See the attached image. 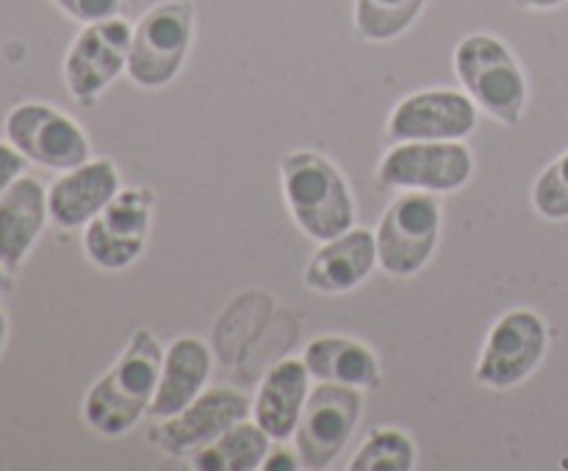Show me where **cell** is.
Segmentation results:
<instances>
[{"mask_svg":"<svg viewBox=\"0 0 568 471\" xmlns=\"http://www.w3.org/2000/svg\"><path fill=\"white\" fill-rule=\"evenodd\" d=\"M164 352L155 336L139 327L116 364L89 388L83 399V419L94 432L109 438L125 436L150 410L159 386Z\"/></svg>","mask_w":568,"mask_h":471,"instance_id":"1","label":"cell"},{"mask_svg":"<svg viewBox=\"0 0 568 471\" xmlns=\"http://www.w3.org/2000/svg\"><path fill=\"white\" fill-rule=\"evenodd\" d=\"M281 183L288 211L305 236L331 242L353 227V194L327 155L316 150H294L281 161Z\"/></svg>","mask_w":568,"mask_h":471,"instance_id":"2","label":"cell"},{"mask_svg":"<svg viewBox=\"0 0 568 471\" xmlns=\"http://www.w3.org/2000/svg\"><path fill=\"white\" fill-rule=\"evenodd\" d=\"M455 72L477 109L516 125L527 105V78L505 42L488 33L466 37L455 50Z\"/></svg>","mask_w":568,"mask_h":471,"instance_id":"3","label":"cell"},{"mask_svg":"<svg viewBox=\"0 0 568 471\" xmlns=\"http://www.w3.org/2000/svg\"><path fill=\"white\" fill-rule=\"evenodd\" d=\"M442 236V205L430 192H405L383 211L375 231L377 266L392 277L425 269Z\"/></svg>","mask_w":568,"mask_h":471,"instance_id":"4","label":"cell"},{"mask_svg":"<svg viewBox=\"0 0 568 471\" xmlns=\"http://www.w3.org/2000/svg\"><path fill=\"white\" fill-rule=\"evenodd\" d=\"M194 9L189 0H170L139 20L128 53V75L142 89H161L178 78L192 42Z\"/></svg>","mask_w":568,"mask_h":471,"instance_id":"5","label":"cell"},{"mask_svg":"<svg viewBox=\"0 0 568 471\" xmlns=\"http://www.w3.org/2000/svg\"><path fill=\"white\" fill-rule=\"evenodd\" d=\"M364 399L358 388L320 382L305 399L303 416L294 430V449L305 469H327L353 438L361 421Z\"/></svg>","mask_w":568,"mask_h":471,"instance_id":"6","label":"cell"},{"mask_svg":"<svg viewBox=\"0 0 568 471\" xmlns=\"http://www.w3.org/2000/svg\"><path fill=\"white\" fill-rule=\"evenodd\" d=\"M547 321L536 310L516 308L494 321L483 341L475 380L486 388H514L525 382L547 352Z\"/></svg>","mask_w":568,"mask_h":471,"instance_id":"7","label":"cell"},{"mask_svg":"<svg viewBox=\"0 0 568 471\" xmlns=\"http://www.w3.org/2000/svg\"><path fill=\"white\" fill-rule=\"evenodd\" d=\"M475 158L460 142H397L377 166L386 188L449 194L469 183Z\"/></svg>","mask_w":568,"mask_h":471,"instance_id":"8","label":"cell"},{"mask_svg":"<svg viewBox=\"0 0 568 471\" xmlns=\"http://www.w3.org/2000/svg\"><path fill=\"white\" fill-rule=\"evenodd\" d=\"M155 197L150 188H120L83 231V253L94 266L120 272L142 255L148 244Z\"/></svg>","mask_w":568,"mask_h":471,"instance_id":"9","label":"cell"},{"mask_svg":"<svg viewBox=\"0 0 568 471\" xmlns=\"http://www.w3.org/2000/svg\"><path fill=\"white\" fill-rule=\"evenodd\" d=\"M6 139L28 161L48 170H75L87 164L89 139L72 116L44 103H20L6 116Z\"/></svg>","mask_w":568,"mask_h":471,"instance_id":"10","label":"cell"},{"mask_svg":"<svg viewBox=\"0 0 568 471\" xmlns=\"http://www.w3.org/2000/svg\"><path fill=\"white\" fill-rule=\"evenodd\" d=\"M133 31L122 17L87 22L64 59V81L78 103H92L128 70Z\"/></svg>","mask_w":568,"mask_h":471,"instance_id":"11","label":"cell"},{"mask_svg":"<svg viewBox=\"0 0 568 471\" xmlns=\"http://www.w3.org/2000/svg\"><path fill=\"white\" fill-rule=\"evenodd\" d=\"M477 127L475 100L458 89H422L392 111L388 142H460Z\"/></svg>","mask_w":568,"mask_h":471,"instance_id":"12","label":"cell"},{"mask_svg":"<svg viewBox=\"0 0 568 471\" xmlns=\"http://www.w3.org/2000/svg\"><path fill=\"white\" fill-rule=\"evenodd\" d=\"M250 413H253V402L247 393L227 386L205 388L181 413L161 419V424L150 430V441L170 454H194L233 424L247 419Z\"/></svg>","mask_w":568,"mask_h":471,"instance_id":"13","label":"cell"},{"mask_svg":"<svg viewBox=\"0 0 568 471\" xmlns=\"http://www.w3.org/2000/svg\"><path fill=\"white\" fill-rule=\"evenodd\" d=\"M120 192V175L109 158L67 170L48 188V214L64 231L87 227Z\"/></svg>","mask_w":568,"mask_h":471,"instance_id":"14","label":"cell"},{"mask_svg":"<svg viewBox=\"0 0 568 471\" xmlns=\"http://www.w3.org/2000/svg\"><path fill=\"white\" fill-rule=\"evenodd\" d=\"M377 266L375 233L364 227H349L342 236L322 242L311 258L303 280L311 291L347 294L358 288Z\"/></svg>","mask_w":568,"mask_h":471,"instance_id":"15","label":"cell"},{"mask_svg":"<svg viewBox=\"0 0 568 471\" xmlns=\"http://www.w3.org/2000/svg\"><path fill=\"white\" fill-rule=\"evenodd\" d=\"M211 375V349L209 344L194 336H183L170 344L164 352L159 371V386L150 402V416L155 419H170L181 413L189 402L205 391V382Z\"/></svg>","mask_w":568,"mask_h":471,"instance_id":"16","label":"cell"},{"mask_svg":"<svg viewBox=\"0 0 568 471\" xmlns=\"http://www.w3.org/2000/svg\"><path fill=\"white\" fill-rule=\"evenodd\" d=\"M48 219V188L33 177L20 175L0 194V264L6 269L22 264Z\"/></svg>","mask_w":568,"mask_h":471,"instance_id":"17","label":"cell"},{"mask_svg":"<svg viewBox=\"0 0 568 471\" xmlns=\"http://www.w3.org/2000/svg\"><path fill=\"white\" fill-rule=\"evenodd\" d=\"M308 366L305 360H281L261 380L258 393L253 399V419L264 427L272 441H286L297 430L303 416L305 399H308Z\"/></svg>","mask_w":568,"mask_h":471,"instance_id":"18","label":"cell"},{"mask_svg":"<svg viewBox=\"0 0 568 471\" xmlns=\"http://www.w3.org/2000/svg\"><path fill=\"white\" fill-rule=\"evenodd\" d=\"M311 377L320 382H338V386L375 391L381 388V360L366 347L347 336H320L305 347L303 355Z\"/></svg>","mask_w":568,"mask_h":471,"instance_id":"19","label":"cell"},{"mask_svg":"<svg viewBox=\"0 0 568 471\" xmlns=\"http://www.w3.org/2000/svg\"><path fill=\"white\" fill-rule=\"evenodd\" d=\"M270 441L258 421H239L231 430L222 432L209 447L192 454V465L197 471H255L264 469L270 454Z\"/></svg>","mask_w":568,"mask_h":471,"instance_id":"20","label":"cell"},{"mask_svg":"<svg viewBox=\"0 0 568 471\" xmlns=\"http://www.w3.org/2000/svg\"><path fill=\"white\" fill-rule=\"evenodd\" d=\"M427 0H355V28L369 42H388L414 25Z\"/></svg>","mask_w":568,"mask_h":471,"instance_id":"21","label":"cell"},{"mask_svg":"<svg viewBox=\"0 0 568 471\" xmlns=\"http://www.w3.org/2000/svg\"><path fill=\"white\" fill-rule=\"evenodd\" d=\"M416 465V447L408 432L397 427H381L366 436L349 471H410Z\"/></svg>","mask_w":568,"mask_h":471,"instance_id":"22","label":"cell"},{"mask_svg":"<svg viewBox=\"0 0 568 471\" xmlns=\"http://www.w3.org/2000/svg\"><path fill=\"white\" fill-rule=\"evenodd\" d=\"M532 205L544 219H568V153L538 175L532 186Z\"/></svg>","mask_w":568,"mask_h":471,"instance_id":"23","label":"cell"},{"mask_svg":"<svg viewBox=\"0 0 568 471\" xmlns=\"http://www.w3.org/2000/svg\"><path fill=\"white\" fill-rule=\"evenodd\" d=\"M55 6L81 22H98L120 14V0H55Z\"/></svg>","mask_w":568,"mask_h":471,"instance_id":"24","label":"cell"},{"mask_svg":"<svg viewBox=\"0 0 568 471\" xmlns=\"http://www.w3.org/2000/svg\"><path fill=\"white\" fill-rule=\"evenodd\" d=\"M26 155L14 147V144H3L0 142V194L22 175L26 170Z\"/></svg>","mask_w":568,"mask_h":471,"instance_id":"25","label":"cell"},{"mask_svg":"<svg viewBox=\"0 0 568 471\" xmlns=\"http://www.w3.org/2000/svg\"><path fill=\"white\" fill-rule=\"evenodd\" d=\"M297 465V458H294L292 452H286V449H275V452L266 454L264 460L266 471H294Z\"/></svg>","mask_w":568,"mask_h":471,"instance_id":"26","label":"cell"},{"mask_svg":"<svg viewBox=\"0 0 568 471\" xmlns=\"http://www.w3.org/2000/svg\"><path fill=\"white\" fill-rule=\"evenodd\" d=\"M527 6H532V9H555V6L566 3V0H525Z\"/></svg>","mask_w":568,"mask_h":471,"instance_id":"27","label":"cell"},{"mask_svg":"<svg viewBox=\"0 0 568 471\" xmlns=\"http://www.w3.org/2000/svg\"><path fill=\"white\" fill-rule=\"evenodd\" d=\"M3 341H6V314L0 310V349H3Z\"/></svg>","mask_w":568,"mask_h":471,"instance_id":"28","label":"cell"},{"mask_svg":"<svg viewBox=\"0 0 568 471\" xmlns=\"http://www.w3.org/2000/svg\"><path fill=\"white\" fill-rule=\"evenodd\" d=\"M6 286H9V277H6V266L0 264V291H3Z\"/></svg>","mask_w":568,"mask_h":471,"instance_id":"29","label":"cell"}]
</instances>
